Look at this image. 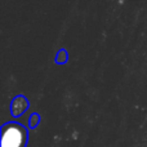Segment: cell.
Listing matches in <instances>:
<instances>
[{
	"instance_id": "6da1fadb",
	"label": "cell",
	"mask_w": 147,
	"mask_h": 147,
	"mask_svg": "<svg viewBox=\"0 0 147 147\" xmlns=\"http://www.w3.org/2000/svg\"><path fill=\"white\" fill-rule=\"evenodd\" d=\"M28 132L26 127L16 121H9L1 127L0 147H26Z\"/></svg>"
},
{
	"instance_id": "7a4b0ae2",
	"label": "cell",
	"mask_w": 147,
	"mask_h": 147,
	"mask_svg": "<svg viewBox=\"0 0 147 147\" xmlns=\"http://www.w3.org/2000/svg\"><path fill=\"white\" fill-rule=\"evenodd\" d=\"M28 106H30L28 99L22 94H18L10 102V114L13 117H18L27 111Z\"/></svg>"
},
{
	"instance_id": "3957f363",
	"label": "cell",
	"mask_w": 147,
	"mask_h": 147,
	"mask_svg": "<svg viewBox=\"0 0 147 147\" xmlns=\"http://www.w3.org/2000/svg\"><path fill=\"white\" fill-rule=\"evenodd\" d=\"M57 65H65L67 61H69V53H67L66 49H59L56 54V58H54Z\"/></svg>"
},
{
	"instance_id": "277c9868",
	"label": "cell",
	"mask_w": 147,
	"mask_h": 147,
	"mask_svg": "<svg viewBox=\"0 0 147 147\" xmlns=\"http://www.w3.org/2000/svg\"><path fill=\"white\" fill-rule=\"evenodd\" d=\"M39 123H40V115L36 114V112L31 114V116L28 117V128L30 129H35L39 125Z\"/></svg>"
}]
</instances>
